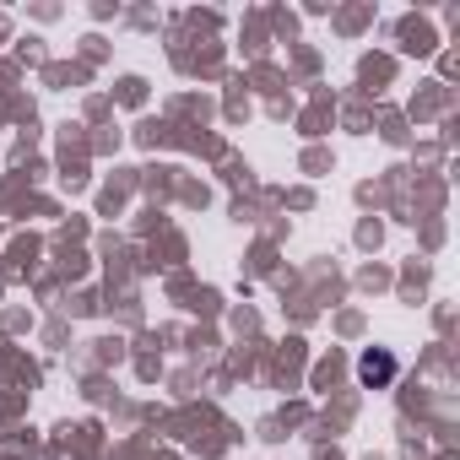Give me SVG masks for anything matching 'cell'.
Here are the masks:
<instances>
[{
    "instance_id": "1",
    "label": "cell",
    "mask_w": 460,
    "mask_h": 460,
    "mask_svg": "<svg viewBox=\"0 0 460 460\" xmlns=\"http://www.w3.org/2000/svg\"><path fill=\"white\" fill-rule=\"evenodd\" d=\"M358 374H363V385H385V379H395V358L390 352H363Z\"/></svg>"
}]
</instances>
